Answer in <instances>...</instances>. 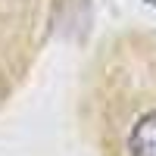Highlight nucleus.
Returning <instances> with one entry per match:
<instances>
[{"mask_svg":"<svg viewBox=\"0 0 156 156\" xmlns=\"http://www.w3.org/2000/svg\"><path fill=\"white\" fill-rule=\"evenodd\" d=\"M100 156H156V37L128 31L100 47L84 90Z\"/></svg>","mask_w":156,"mask_h":156,"instance_id":"nucleus-1","label":"nucleus"},{"mask_svg":"<svg viewBox=\"0 0 156 156\" xmlns=\"http://www.w3.org/2000/svg\"><path fill=\"white\" fill-rule=\"evenodd\" d=\"M147 3H153V6H156V0H147Z\"/></svg>","mask_w":156,"mask_h":156,"instance_id":"nucleus-2","label":"nucleus"}]
</instances>
